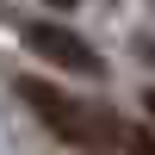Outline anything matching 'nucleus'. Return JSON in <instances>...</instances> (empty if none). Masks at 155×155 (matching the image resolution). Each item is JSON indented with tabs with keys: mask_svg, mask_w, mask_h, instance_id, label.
<instances>
[{
	"mask_svg": "<svg viewBox=\"0 0 155 155\" xmlns=\"http://www.w3.org/2000/svg\"><path fill=\"white\" fill-rule=\"evenodd\" d=\"M12 87H19V99H25V106H31V112H37V118H44L68 149H81V155H112V130H118V118H106L99 106L68 99L62 87L37 81V74H19Z\"/></svg>",
	"mask_w": 155,
	"mask_h": 155,
	"instance_id": "1",
	"label": "nucleus"
},
{
	"mask_svg": "<svg viewBox=\"0 0 155 155\" xmlns=\"http://www.w3.org/2000/svg\"><path fill=\"white\" fill-rule=\"evenodd\" d=\"M19 37H25V50H31V56L56 62V68H68V74H87V81H93V74H106V62L93 56V44H87V37H74L68 25H56V19H31Z\"/></svg>",
	"mask_w": 155,
	"mask_h": 155,
	"instance_id": "2",
	"label": "nucleus"
},
{
	"mask_svg": "<svg viewBox=\"0 0 155 155\" xmlns=\"http://www.w3.org/2000/svg\"><path fill=\"white\" fill-rule=\"evenodd\" d=\"M112 155H155V130L118 118V130H112Z\"/></svg>",
	"mask_w": 155,
	"mask_h": 155,
	"instance_id": "3",
	"label": "nucleus"
},
{
	"mask_svg": "<svg viewBox=\"0 0 155 155\" xmlns=\"http://www.w3.org/2000/svg\"><path fill=\"white\" fill-rule=\"evenodd\" d=\"M44 6H74V0H44Z\"/></svg>",
	"mask_w": 155,
	"mask_h": 155,
	"instance_id": "4",
	"label": "nucleus"
},
{
	"mask_svg": "<svg viewBox=\"0 0 155 155\" xmlns=\"http://www.w3.org/2000/svg\"><path fill=\"white\" fill-rule=\"evenodd\" d=\"M149 112H155V93H149Z\"/></svg>",
	"mask_w": 155,
	"mask_h": 155,
	"instance_id": "5",
	"label": "nucleus"
}]
</instances>
